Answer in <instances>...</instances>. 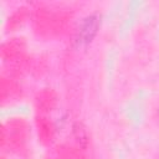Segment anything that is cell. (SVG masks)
Instances as JSON below:
<instances>
[{
    "label": "cell",
    "mask_w": 159,
    "mask_h": 159,
    "mask_svg": "<svg viewBox=\"0 0 159 159\" xmlns=\"http://www.w3.org/2000/svg\"><path fill=\"white\" fill-rule=\"evenodd\" d=\"M98 26H99V19L98 16L96 15H91V16H87L80 29H78V32H77V37H76V42L78 46H84L87 43H89L92 41V39L96 36L97 34V30H98Z\"/></svg>",
    "instance_id": "1"
}]
</instances>
